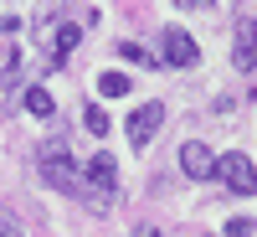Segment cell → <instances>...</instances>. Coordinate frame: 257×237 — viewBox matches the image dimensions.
<instances>
[{"mask_svg":"<svg viewBox=\"0 0 257 237\" xmlns=\"http://www.w3.org/2000/svg\"><path fill=\"white\" fill-rule=\"evenodd\" d=\"M0 237H21V222L11 217V211H6V206H0Z\"/></svg>","mask_w":257,"mask_h":237,"instance_id":"obj_13","label":"cell"},{"mask_svg":"<svg viewBox=\"0 0 257 237\" xmlns=\"http://www.w3.org/2000/svg\"><path fill=\"white\" fill-rule=\"evenodd\" d=\"M247 232H252L247 217H231V222H226V237H247Z\"/></svg>","mask_w":257,"mask_h":237,"instance_id":"obj_14","label":"cell"},{"mask_svg":"<svg viewBox=\"0 0 257 237\" xmlns=\"http://www.w3.org/2000/svg\"><path fill=\"white\" fill-rule=\"evenodd\" d=\"M180 6H190V11H206V6H211V0H180Z\"/></svg>","mask_w":257,"mask_h":237,"instance_id":"obj_16","label":"cell"},{"mask_svg":"<svg viewBox=\"0 0 257 237\" xmlns=\"http://www.w3.org/2000/svg\"><path fill=\"white\" fill-rule=\"evenodd\" d=\"M134 237H160V227H134Z\"/></svg>","mask_w":257,"mask_h":237,"instance_id":"obj_15","label":"cell"},{"mask_svg":"<svg viewBox=\"0 0 257 237\" xmlns=\"http://www.w3.org/2000/svg\"><path fill=\"white\" fill-rule=\"evenodd\" d=\"M82 124H88V134H98V139H103V134H108V114H103V109H98V103H93V109H88V114H82Z\"/></svg>","mask_w":257,"mask_h":237,"instance_id":"obj_12","label":"cell"},{"mask_svg":"<svg viewBox=\"0 0 257 237\" xmlns=\"http://www.w3.org/2000/svg\"><path fill=\"white\" fill-rule=\"evenodd\" d=\"M160 124H165V103H139V109L128 114V144L144 149L149 139L160 134Z\"/></svg>","mask_w":257,"mask_h":237,"instance_id":"obj_2","label":"cell"},{"mask_svg":"<svg viewBox=\"0 0 257 237\" xmlns=\"http://www.w3.org/2000/svg\"><path fill=\"white\" fill-rule=\"evenodd\" d=\"M231 62H237L242 72H252V67H257V21H252V16H242V21H237V41H231Z\"/></svg>","mask_w":257,"mask_h":237,"instance_id":"obj_5","label":"cell"},{"mask_svg":"<svg viewBox=\"0 0 257 237\" xmlns=\"http://www.w3.org/2000/svg\"><path fill=\"white\" fill-rule=\"evenodd\" d=\"M128 88H134V83H128L123 72H98V93H103V98H123Z\"/></svg>","mask_w":257,"mask_h":237,"instance_id":"obj_10","label":"cell"},{"mask_svg":"<svg viewBox=\"0 0 257 237\" xmlns=\"http://www.w3.org/2000/svg\"><path fill=\"white\" fill-rule=\"evenodd\" d=\"M175 160H180V170H185L190 181H211V176H216V155H211L201 139H185Z\"/></svg>","mask_w":257,"mask_h":237,"instance_id":"obj_3","label":"cell"},{"mask_svg":"<svg viewBox=\"0 0 257 237\" xmlns=\"http://www.w3.org/2000/svg\"><path fill=\"white\" fill-rule=\"evenodd\" d=\"M52 109H57V98H52L47 88H26V114H36V119H52Z\"/></svg>","mask_w":257,"mask_h":237,"instance_id":"obj_9","label":"cell"},{"mask_svg":"<svg viewBox=\"0 0 257 237\" xmlns=\"http://www.w3.org/2000/svg\"><path fill=\"white\" fill-rule=\"evenodd\" d=\"M216 176L226 181V191H237V196H252L257 191V170H252V160L242 155V149H231V155L216 160Z\"/></svg>","mask_w":257,"mask_h":237,"instance_id":"obj_1","label":"cell"},{"mask_svg":"<svg viewBox=\"0 0 257 237\" xmlns=\"http://www.w3.org/2000/svg\"><path fill=\"white\" fill-rule=\"evenodd\" d=\"M16 72H21V52L6 41V47H0V83H6L11 93H16Z\"/></svg>","mask_w":257,"mask_h":237,"instance_id":"obj_8","label":"cell"},{"mask_svg":"<svg viewBox=\"0 0 257 237\" xmlns=\"http://www.w3.org/2000/svg\"><path fill=\"white\" fill-rule=\"evenodd\" d=\"M88 176H93V186H113V155L108 149H98V155L88 160Z\"/></svg>","mask_w":257,"mask_h":237,"instance_id":"obj_7","label":"cell"},{"mask_svg":"<svg viewBox=\"0 0 257 237\" xmlns=\"http://www.w3.org/2000/svg\"><path fill=\"white\" fill-rule=\"evenodd\" d=\"M77 41H82V26H57V31L47 36V57H52V62H62V57L77 47Z\"/></svg>","mask_w":257,"mask_h":237,"instance_id":"obj_6","label":"cell"},{"mask_svg":"<svg viewBox=\"0 0 257 237\" xmlns=\"http://www.w3.org/2000/svg\"><path fill=\"white\" fill-rule=\"evenodd\" d=\"M165 62H170V67H196V62H201V52H196V41H190V31L165 26Z\"/></svg>","mask_w":257,"mask_h":237,"instance_id":"obj_4","label":"cell"},{"mask_svg":"<svg viewBox=\"0 0 257 237\" xmlns=\"http://www.w3.org/2000/svg\"><path fill=\"white\" fill-rule=\"evenodd\" d=\"M118 57H123V62H139V67H155V57H149L139 41H118Z\"/></svg>","mask_w":257,"mask_h":237,"instance_id":"obj_11","label":"cell"}]
</instances>
